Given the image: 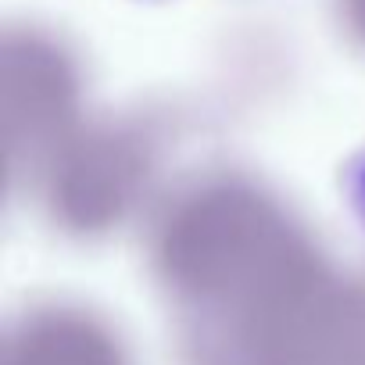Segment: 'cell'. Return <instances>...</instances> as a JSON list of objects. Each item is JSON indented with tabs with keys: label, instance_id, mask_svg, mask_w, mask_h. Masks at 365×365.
Returning <instances> with one entry per match:
<instances>
[{
	"label": "cell",
	"instance_id": "6da1fadb",
	"mask_svg": "<svg viewBox=\"0 0 365 365\" xmlns=\"http://www.w3.org/2000/svg\"><path fill=\"white\" fill-rule=\"evenodd\" d=\"M347 205L365 233V154L358 161H351V168H347Z\"/></svg>",
	"mask_w": 365,
	"mask_h": 365
},
{
	"label": "cell",
	"instance_id": "7a4b0ae2",
	"mask_svg": "<svg viewBox=\"0 0 365 365\" xmlns=\"http://www.w3.org/2000/svg\"><path fill=\"white\" fill-rule=\"evenodd\" d=\"M347 8H351V11H354V19L365 26V0H347Z\"/></svg>",
	"mask_w": 365,
	"mask_h": 365
}]
</instances>
